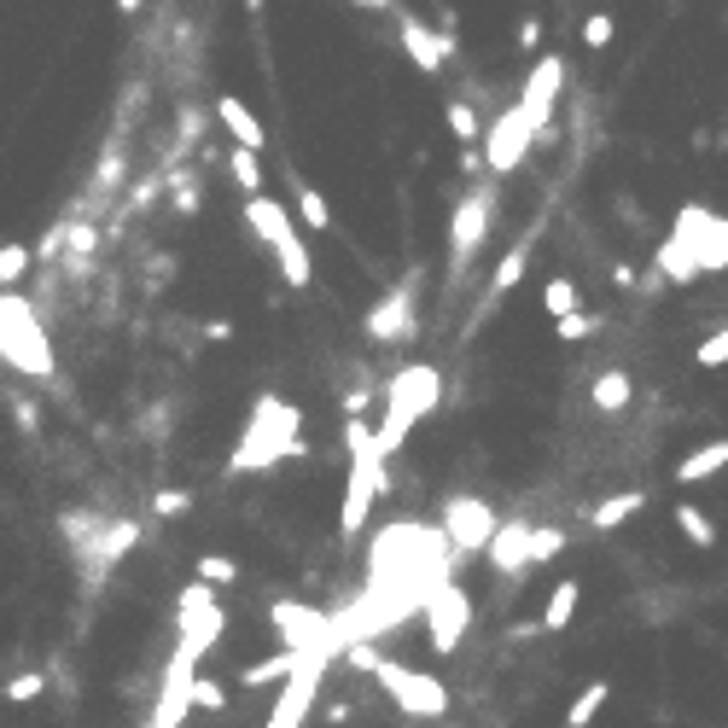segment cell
<instances>
[{"mask_svg":"<svg viewBox=\"0 0 728 728\" xmlns=\"http://www.w3.org/2000/svg\"><path fill=\"white\" fill-rule=\"evenodd\" d=\"M134 519H117V524H106V536H99L94 542V548H88V559H99V565H111V559H123L129 548H134Z\"/></svg>","mask_w":728,"mask_h":728,"instance_id":"cell-20","label":"cell"},{"mask_svg":"<svg viewBox=\"0 0 728 728\" xmlns=\"http://www.w3.org/2000/svg\"><path fill=\"white\" fill-rule=\"evenodd\" d=\"M402 47H409V58H414V65L426 70V76H437V70H443V65H449V58L460 53V47H455V35L426 30L420 18H402Z\"/></svg>","mask_w":728,"mask_h":728,"instance_id":"cell-12","label":"cell"},{"mask_svg":"<svg viewBox=\"0 0 728 728\" xmlns=\"http://www.w3.org/2000/svg\"><path fill=\"white\" fill-rule=\"evenodd\" d=\"M612 286H623V292H630V286H641V280H635V269H630V262H618V269H612Z\"/></svg>","mask_w":728,"mask_h":728,"instance_id":"cell-40","label":"cell"},{"mask_svg":"<svg viewBox=\"0 0 728 728\" xmlns=\"http://www.w3.org/2000/svg\"><path fill=\"white\" fill-rule=\"evenodd\" d=\"M0 361H12V368L30 373V379L53 373V350H47L42 320H35V309L12 292H0Z\"/></svg>","mask_w":728,"mask_h":728,"instance_id":"cell-3","label":"cell"},{"mask_svg":"<svg viewBox=\"0 0 728 728\" xmlns=\"http://www.w3.org/2000/svg\"><path fill=\"white\" fill-rule=\"evenodd\" d=\"M595 327H600V320H595L589 309H572V315H559V320H554V333H559L565 344H577V338H589Z\"/></svg>","mask_w":728,"mask_h":728,"instance_id":"cell-33","label":"cell"},{"mask_svg":"<svg viewBox=\"0 0 728 728\" xmlns=\"http://www.w3.org/2000/svg\"><path fill=\"white\" fill-rule=\"evenodd\" d=\"M246 221L274 246V257H280V274H286V286H309V246L297 239V228H292V216H286V205H274V198H246Z\"/></svg>","mask_w":728,"mask_h":728,"instance_id":"cell-4","label":"cell"},{"mask_svg":"<svg viewBox=\"0 0 728 728\" xmlns=\"http://www.w3.org/2000/svg\"><path fill=\"white\" fill-rule=\"evenodd\" d=\"M676 531L694 542V548H717V524L705 519V508H694V501H682V508H676Z\"/></svg>","mask_w":728,"mask_h":728,"instance_id":"cell-24","label":"cell"},{"mask_svg":"<svg viewBox=\"0 0 728 728\" xmlns=\"http://www.w3.org/2000/svg\"><path fill=\"white\" fill-rule=\"evenodd\" d=\"M420 612H426V635H432L437 653H455L460 635H467V623H472V600H467L460 583H443V589L420 606Z\"/></svg>","mask_w":728,"mask_h":728,"instance_id":"cell-9","label":"cell"},{"mask_svg":"<svg viewBox=\"0 0 728 728\" xmlns=\"http://www.w3.org/2000/svg\"><path fill=\"white\" fill-rule=\"evenodd\" d=\"M559 88H565V58H559V53L536 58V70L524 76V94H519V111L536 123V134H548L554 106H559Z\"/></svg>","mask_w":728,"mask_h":728,"instance_id":"cell-10","label":"cell"},{"mask_svg":"<svg viewBox=\"0 0 728 728\" xmlns=\"http://www.w3.org/2000/svg\"><path fill=\"white\" fill-rule=\"evenodd\" d=\"M297 426H303V414L292 409V402L257 396L246 432H239V443H233L228 472H262V467H274V460H297V455H303Z\"/></svg>","mask_w":728,"mask_h":728,"instance_id":"cell-1","label":"cell"},{"mask_svg":"<svg viewBox=\"0 0 728 728\" xmlns=\"http://www.w3.org/2000/svg\"><path fill=\"white\" fill-rule=\"evenodd\" d=\"M443 402V379L437 368H426V361H414V368H396L391 373V385H385V420H379V455H396L402 449V437H409L420 420H426L432 409Z\"/></svg>","mask_w":728,"mask_h":728,"instance_id":"cell-2","label":"cell"},{"mask_svg":"<svg viewBox=\"0 0 728 728\" xmlns=\"http://www.w3.org/2000/svg\"><path fill=\"white\" fill-rule=\"evenodd\" d=\"M373 682L385 687L409 717H443L449 711V687H443L437 676H426V671H409V664H396V659H379Z\"/></svg>","mask_w":728,"mask_h":728,"instance_id":"cell-5","label":"cell"},{"mask_svg":"<svg viewBox=\"0 0 728 728\" xmlns=\"http://www.w3.org/2000/svg\"><path fill=\"white\" fill-rule=\"evenodd\" d=\"M297 216H303V228H315V233L333 228V210H327V198H320L315 187H297Z\"/></svg>","mask_w":728,"mask_h":728,"instance_id":"cell-28","label":"cell"},{"mask_svg":"<svg viewBox=\"0 0 728 728\" xmlns=\"http://www.w3.org/2000/svg\"><path fill=\"white\" fill-rule=\"evenodd\" d=\"M175 623H181V646H193V653L205 659L216 646V635L228 630V612L216 606L210 583H193V589H181V600H175Z\"/></svg>","mask_w":728,"mask_h":728,"instance_id":"cell-7","label":"cell"},{"mask_svg":"<svg viewBox=\"0 0 728 728\" xmlns=\"http://www.w3.org/2000/svg\"><path fill=\"white\" fill-rule=\"evenodd\" d=\"M402 333H414V286H396L391 297H379L373 309H368V338L391 344Z\"/></svg>","mask_w":728,"mask_h":728,"instance_id":"cell-13","label":"cell"},{"mask_svg":"<svg viewBox=\"0 0 728 728\" xmlns=\"http://www.w3.org/2000/svg\"><path fill=\"white\" fill-rule=\"evenodd\" d=\"M233 577H239V565L228 554H205V559H198V583H233Z\"/></svg>","mask_w":728,"mask_h":728,"instance_id":"cell-36","label":"cell"},{"mask_svg":"<svg viewBox=\"0 0 728 728\" xmlns=\"http://www.w3.org/2000/svg\"><path fill=\"white\" fill-rule=\"evenodd\" d=\"M152 508H157V519H181V513L193 508V496H187V490H157Z\"/></svg>","mask_w":728,"mask_h":728,"instance_id":"cell-39","label":"cell"},{"mask_svg":"<svg viewBox=\"0 0 728 728\" xmlns=\"http://www.w3.org/2000/svg\"><path fill=\"white\" fill-rule=\"evenodd\" d=\"M193 705L198 711H221V705H228V687L221 682H193Z\"/></svg>","mask_w":728,"mask_h":728,"instance_id":"cell-37","label":"cell"},{"mask_svg":"<svg viewBox=\"0 0 728 728\" xmlns=\"http://www.w3.org/2000/svg\"><path fill=\"white\" fill-rule=\"evenodd\" d=\"M577 600H583V583H577V577H565L559 589L548 595V606H542V630H565V623L577 618Z\"/></svg>","mask_w":728,"mask_h":728,"instance_id":"cell-19","label":"cell"},{"mask_svg":"<svg viewBox=\"0 0 728 728\" xmlns=\"http://www.w3.org/2000/svg\"><path fill=\"white\" fill-rule=\"evenodd\" d=\"M361 7H396V0H361Z\"/></svg>","mask_w":728,"mask_h":728,"instance_id":"cell-43","label":"cell"},{"mask_svg":"<svg viewBox=\"0 0 728 728\" xmlns=\"http://www.w3.org/2000/svg\"><path fill=\"white\" fill-rule=\"evenodd\" d=\"M117 7H123V12H134V7H140V0H117Z\"/></svg>","mask_w":728,"mask_h":728,"instance_id":"cell-44","label":"cell"},{"mask_svg":"<svg viewBox=\"0 0 728 728\" xmlns=\"http://www.w3.org/2000/svg\"><path fill=\"white\" fill-rule=\"evenodd\" d=\"M205 338H233V320H205Z\"/></svg>","mask_w":728,"mask_h":728,"instance_id":"cell-42","label":"cell"},{"mask_svg":"<svg viewBox=\"0 0 728 728\" xmlns=\"http://www.w3.org/2000/svg\"><path fill=\"white\" fill-rule=\"evenodd\" d=\"M449 129H455V140H460V146H472V140H483V129H478V117H472V106H467V99H449Z\"/></svg>","mask_w":728,"mask_h":728,"instance_id":"cell-30","label":"cell"},{"mask_svg":"<svg viewBox=\"0 0 728 728\" xmlns=\"http://www.w3.org/2000/svg\"><path fill=\"white\" fill-rule=\"evenodd\" d=\"M542 309H548L554 320H559V315H572V309H577V286H572L565 274H554L548 286H542Z\"/></svg>","mask_w":728,"mask_h":728,"instance_id":"cell-29","label":"cell"},{"mask_svg":"<svg viewBox=\"0 0 728 728\" xmlns=\"http://www.w3.org/2000/svg\"><path fill=\"white\" fill-rule=\"evenodd\" d=\"M216 117H221V129H228V134L239 140V146H251V152H262V146H269V140H262L257 111H251L239 94H221V99H216Z\"/></svg>","mask_w":728,"mask_h":728,"instance_id":"cell-16","label":"cell"},{"mask_svg":"<svg viewBox=\"0 0 728 728\" xmlns=\"http://www.w3.org/2000/svg\"><path fill=\"white\" fill-rule=\"evenodd\" d=\"M559 548H565V531H559V524H554V531H536V536H531V565H542V559L559 554Z\"/></svg>","mask_w":728,"mask_h":728,"instance_id":"cell-38","label":"cell"},{"mask_svg":"<svg viewBox=\"0 0 728 728\" xmlns=\"http://www.w3.org/2000/svg\"><path fill=\"white\" fill-rule=\"evenodd\" d=\"M146 728H152V722H146Z\"/></svg>","mask_w":728,"mask_h":728,"instance_id":"cell-45","label":"cell"},{"mask_svg":"<svg viewBox=\"0 0 728 728\" xmlns=\"http://www.w3.org/2000/svg\"><path fill=\"white\" fill-rule=\"evenodd\" d=\"M531 536H536V524L531 519H508L496 531V542H490V565L501 577L508 572H531Z\"/></svg>","mask_w":728,"mask_h":728,"instance_id":"cell-14","label":"cell"},{"mask_svg":"<svg viewBox=\"0 0 728 728\" xmlns=\"http://www.w3.org/2000/svg\"><path fill=\"white\" fill-rule=\"evenodd\" d=\"M606 699H612V687H606V682H589V687H583V694L572 699V711H565V728H589V722L606 711Z\"/></svg>","mask_w":728,"mask_h":728,"instance_id":"cell-21","label":"cell"},{"mask_svg":"<svg viewBox=\"0 0 728 728\" xmlns=\"http://www.w3.org/2000/svg\"><path fill=\"white\" fill-rule=\"evenodd\" d=\"M531 146H536V123L519 106H508L483 129V164H490V175H513L524 157H531Z\"/></svg>","mask_w":728,"mask_h":728,"instance_id":"cell-6","label":"cell"},{"mask_svg":"<svg viewBox=\"0 0 728 728\" xmlns=\"http://www.w3.org/2000/svg\"><path fill=\"white\" fill-rule=\"evenodd\" d=\"M694 361H699V368H728V327H717L711 338H705L694 350Z\"/></svg>","mask_w":728,"mask_h":728,"instance_id":"cell-35","label":"cell"},{"mask_svg":"<svg viewBox=\"0 0 728 728\" xmlns=\"http://www.w3.org/2000/svg\"><path fill=\"white\" fill-rule=\"evenodd\" d=\"M722 467H728V437L705 443V449H694V455H682L676 460V483H705V478H717Z\"/></svg>","mask_w":728,"mask_h":728,"instance_id":"cell-17","label":"cell"},{"mask_svg":"<svg viewBox=\"0 0 728 728\" xmlns=\"http://www.w3.org/2000/svg\"><path fill=\"white\" fill-rule=\"evenodd\" d=\"M30 257H35L30 246H0V292H7L12 280H18V274L30 269Z\"/></svg>","mask_w":728,"mask_h":728,"instance_id":"cell-32","label":"cell"},{"mask_svg":"<svg viewBox=\"0 0 728 728\" xmlns=\"http://www.w3.org/2000/svg\"><path fill=\"white\" fill-rule=\"evenodd\" d=\"M536 35H542L536 18H531V24H519V47H536Z\"/></svg>","mask_w":728,"mask_h":728,"instance_id":"cell-41","label":"cell"},{"mask_svg":"<svg viewBox=\"0 0 728 728\" xmlns=\"http://www.w3.org/2000/svg\"><path fill=\"white\" fill-rule=\"evenodd\" d=\"M699 262H705V274L728 269V221H722V216L705 221V233H699Z\"/></svg>","mask_w":728,"mask_h":728,"instance_id":"cell-22","label":"cell"},{"mask_svg":"<svg viewBox=\"0 0 728 728\" xmlns=\"http://www.w3.org/2000/svg\"><path fill=\"white\" fill-rule=\"evenodd\" d=\"M595 409H606V414H623V409H630V373L606 368V373L595 379Z\"/></svg>","mask_w":728,"mask_h":728,"instance_id":"cell-23","label":"cell"},{"mask_svg":"<svg viewBox=\"0 0 728 728\" xmlns=\"http://www.w3.org/2000/svg\"><path fill=\"white\" fill-rule=\"evenodd\" d=\"M524 262H531V233H524V239H519V246H513L508 257H501V262H496V280H490V286H496V292H513V286H519V280H524Z\"/></svg>","mask_w":728,"mask_h":728,"instance_id":"cell-26","label":"cell"},{"mask_svg":"<svg viewBox=\"0 0 728 728\" xmlns=\"http://www.w3.org/2000/svg\"><path fill=\"white\" fill-rule=\"evenodd\" d=\"M35 694H47V676H42V671H24V676L7 682V699H12V705H30Z\"/></svg>","mask_w":728,"mask_h":728,"instance_id":"cell-34","label":"cell"},{"mask_svg":"<svg viewBox=\"0 0 728 728\" xmlns=\"http://www.w3.org/2000/svg\"><path fill=\"white\" fill-rule=\"evenodd\" d=\"M483 239H490V193H467L455 221H449V262L455 269H467Z\"/></svg>","mask_w":728,"mask_h":728,"instance_id":"cell-11","label":"cell"},{"mask_svg":"<svg viewBox=\"0 0 728 728\" xmlns=\"http://www.w3.org/2000/svg\"><path fill=\"white\" fill-rule=\"evenodd\" d=\"M612 35H618V24H612V12H595V18H583V47H612Z\"/></svg>","mask_w":728,"mask_h":728,"instance_id":"cell-31","label":"cell"},{"mask_svg":"<svg viewBox=\"0 0 728 728\" xmlns=\"http://www.w3.org/2000/svg\"><path fill=\"white\" fill-rule=\"evenodd\" d=\"M646 508V490H623V496H606V501H595V513H589V524L595 531H618L630 513H641Z\"/></svg>","mask_w":728,"mask_h":728,"instance_id":"cell-18","label":"cell"},{"mask_svg":"<svg viewBox=\"0 0 728 728\" xmlns=\"http://www.w3.org/2000/svg\"><path fill=\"white\" fill-rule=\"evenodd\" d=\"M496 531H501V519L490 513V501H478V496H449V508H443V536H449L455 554L490 548Z\"/></svg>","mask_w":728,"mask_h":728,"instance_id":"cell-8","label":"cell"},{"mask_svg":"<svg viewBox=\"0 0 728 728\" xmlns=\"http://www.w3.org/2000/svg\"><path fill=\"white\" fill-rule=\"evenodd\" d=\"M653 269L671 280V286H694V280L705 274V262H699V251L687 246L682 233H664V246H659V257H653Z\"/></svg>","mask_w":728,"mask_h":728,"instance_id":"cell-15","label":"cell"},{"mask_svg":"<svg viewBox=\"0 0 728 728\" xmlns=\"http://www.w3.org/2000/svg\"><path fill=\"white\" fill-rule=\"evenodd\" d=\"M228 170H233V181H239V193H246V198L262 193V170H257V152L251 146H233L228 152Z\"/></svg>","mask_w":728,"mask_h":728,"instance_id":"cell-27","label":"cell"},{"mask_svg":"<svg viewBox=\"0 0 728 728\" xmlns=\"http://www.w3.org/2000/svg\"><path fill=\"white\" fill-rule=\"evenodd\" d=\"M297 664H303V653H297V646H292V653H274V659H262V664H251V671H246V676H239V682H246V687H269V682H286V676L297 671Z\"/></svg>","mask_w":728,"mask_h":728,"instance_id":"cell-25","label":"cell"}]
</instances>
